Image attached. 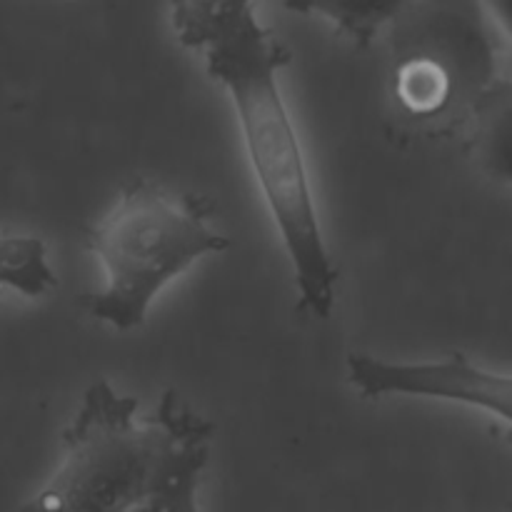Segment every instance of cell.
Returning <instances> with one entry per match:
<instances>
[{
  "instance_id": "cell-8",
  "label": "cell",
  "mask_w": 512,
  "mask_h": 512,
  "mask_svg": "<svg viewBox=\"0 0 512 512\" xmlns=\"http://www.w3.org/2000/svg\"><path fill=\"white\" fill-rule=\"evenodd\" d=\"M255 10V0H170V23L183 48L205 50Z\"/></svg>"
},
{
  "instance_id": "cell-4",
  "label": "cell",
  "mask_w": 512,
  "mask_h": 512,
  "mask_svg": "<svg viewBox=\"0 0 512 512\" xmlns=\"http://www.w3.org/2000/svg\"><path fill=\"white\" fill-rule=\"evenodd\" d=\"M393 95L410 118L475 113L510 83L485 0H408L390 23Z\"/></svg>"
},
{
  "instance_id": "cell-9",
  "label": "cell",
  "mask_w": 512,
  "mask_h": 512,
  "mask_svg": "<svg viewBox=\"0 0 512 512\" xmlns=\"http://www.w3.org/2000/svg\"><path fill=\"white\" fill-rule=\"evenodd\" d=\"M48 248L35 235L0 233V288L15 290L25 298H43L55 288Z\"/></svg>"
},
{
  "instance_id": "cell-6",
  "label": "cell",
  "mask_w": 512,
  "mask_h": 512,
  "mask_svg": "<svg viewBox=\"0 0 512 512\" xmlns=\"http://www.w3.org/2000/svg\"><path fill=\"white\" fill-rule=\"evenodd\" d=\"M283 5L290 13L330 20L358 48H368L403 13L408 0H283Z\"/></svg>"
},
{
  "instance_id": "cell-7",
  "label": "cell",
  "mask_w": 512,
  "mask_h": 512,
  "mask_svg": "<svg viewBox=\"0 0 512 512\" xmlns=\"http://www.w3.org/2000/svg\"><path fill=\"white\" fill-rule=\"evenodd\" d=\"M210 440L213 435H200L190 440L170 465L163 483L148 498L123 512H200L198 490L210 458Z\"/></svg>"
},
{
  "instance_id": "cell-5",
  "label": "cell",
  "mask_w": 512,
  "mask_h": 512,
  "mask_svg": "<svg viewBox=\"0 0 512 512\" xmlns=\"http://www.w3.org/2000/svg\"><path fill=\"white\" fill-rule=\"evenodd\" d=\"M350 385L363 398L378 400L388 395L443 400L483 410L500 423H512V380L473 363L468 355L453 353L440 360L403 363L365 353L348 355Z\"/></svg>"
},
{
  "instance_id": "cell-3",
  "label": "cell",
  "mask_w": 512,
  "mask_h": 512,
  "mask_svg": "<svg viewBox=\"0 0 512 512\" xmlns=\"http://www.w3.org/2000/svg\"><path fill=\"white\" fill-rule=\"evenodd\" d=\"M88 248L105 280L85 295V310L98 323L128 333L148 320L165 285L205 255L225 253L230 240L210 228L203 198L135 180L90 230Z\"/></svg>"
},
{
  "instance_id": "cell-1",
  "label": "cell",
  "mask_w": 512,
  "mask_h": 512,
  "mask_svg": "<svg viewBox=\"0 0 512 512\" xmlns=\"http://www.w3.org/2000/svg\"><path fill=\"white\" fill-rule=\"evenodd\" d=\"M203 55L205 70L228 90L238 115L245 155L288 253L300 300L325 320L335 308L338 268L320 228L303 145L280 93L278 73L290 63L288 48L253 10Z\"/></svg>"
},
{
  "instance_id": "cell-2",
  "label": "cell",
  "mask_w": 512,
  "mask_h": 512,
  "mask_svg": "<svg viewBox=\"0 0 512 512\" xmlns=\"http://www.w3.org/2000/svg\"><path fill=\"white\" fill-rule=\"evenodd\" d=\"M213 423L168 390L155 415L138 418V400L95 380L63 433V458L18 512H123L148 498L180 450Z\"/></svg>"
},
{
  "instance_id": "cell-10",
  "label": "cell",
  "mask_w": 512,
  "mask_h": 512,
  "mask_svg": "<svg viewBox=\"0 0 512 512\" xmlns=\"http://www.w3.org/2000/svg\"><path fill=\"white\" fill-rule=\"evenodd\" d=\"M475 123V148L480 160L500 178L510 175V83L500 85L470 115Z\"/></svg>"
},
{
  "instance_id": "cell-11",
  "label": "cell",
  "mask_w": 512,
  "mask_h": 512,
  "mask_svg": "<svg viewBox=\"0 0 512 512\" xmlns=\"http://www.w3.org/2000/svg\"><path fill=\"white\" fill-rule=\"evenodd\" d=\"M485 5H488V8H493L495 13H498V18H500V23L503 25H508V5H510V0H485Z\"/></svg>"
}]
</instances>
